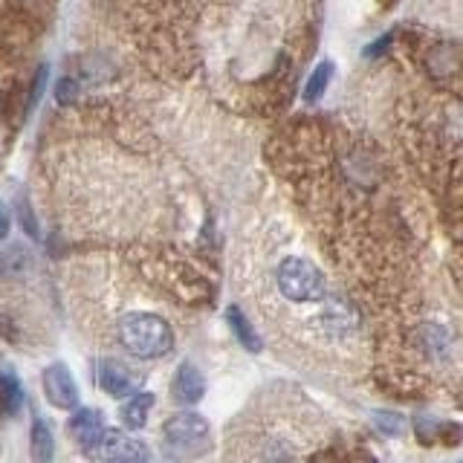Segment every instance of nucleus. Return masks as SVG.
<instances>
[{"label":"nucleus","mask_w":463,"mask_h":463,"mask_svg":"<svg viewBox=\"0 0 463 463\" xmlns=\"http://www.w3.org/2000/svg\"><path fill=\"white\" fill-rule=\"evenodd\" d=\"M119 342L128 354L139 359H156L165 356L174 347V333L163 316L128 313L119 322Z\"/></svg>","instance_id":"f257e3e1"},{"label":"nucleus","mask_w":463,"mask_h":463,"mask_svg":"<svg viewBox=\"0 0 463 463\" xmlns=\"http://www.w3.org/2000/svg\"><path fill=\"white\" fill-rule=\"evenodd\" d=\"M275 284H279V293L293 301V304H316L322 301L327 293L325 275L318 272V267L307 258H284L279 267H275Z\"/></svg>","instance_id":"f03ea898"},{"label":"nucleus","mask_w":463,"mask_h":463,"mask_svg":"<svg viewBox=\"0 0 463 463\" xmlns=\"http://www.w3.org/2000/svg\"><path fill=\"white\" fill-rule=\"evenodd\" d=\"M163 434L168 446L180 449V452H197L209 440V423L200 414H174L168 423L163 426Z\"/></svg>","instance_id":"7ed1b4c3"},{"label":"nucleus","mask_w":463,"mask_h":463,"mask_svg":"<svg viewBox=\"0 0 463 463\" xmlns=\"http://www.w3.org/2000/svg\"><path fill=\"white\" fill-rule=\"evenodd\" d=\"M43 394H47V400L55 405V409H76L79 405V385L76 380H72V373L67 371V365H61V362H55V365H50L47 371H43Z\"/></svg>","instance_id":"20e7f679"},{"label":"nucleus","mask_w":463,"mask_h":463,"mask_svg":"<svg viewBox=\"0 0 463 463\" xmlns=\"http://www.w3.org/2000/svg\"><path fill=\"white\" fill-rule=\"evenodd\" d=\"M90 455L105 458V460H148L151 458L148 446L122 431H105V438L90 449Z\"/></svg>","instance_id":"39448f33"},{"label":"nucleus","mask_w":463,"mask_h":463,"mask_svg":"<svg viewBox=\"0 0 463 463\" xmlns=\"http://www.w3.org/2000/svg\"><path fill=\"white\" fill-rule=\"evenodd\" d=\"M316 322L322 325V330L330 339H345V336H351L356 327V313L347 307L342 298H333L325 304V310L318 313Z\"/></svg>","instance_id":"423d86ee"},{"label":"nucleus","mask_w":463,"mask_h":463,"mask_svg":"<svg viewBox=\"0 0 463 463\" xmlns=\"http://www.w3.org/2000/svg\"><path fill=\"white\" fill-rule=\"evenodd\" d=\"M70 434L76 438L87 452L105 438V420H101V411H96V409H79L76 414H72V420H70Z\"/></svg>","instance_id":"0eeeda50"},{"label":"nucleus","mask_w":463,"mask_h":463,"mask_svg":"<svg viewBox=\"0 0 463 463\" xmlns=\"http://www.w3.org/2000/svg\"><path fill=\"white\" fill-rule=\"evenodd\" d=\"M99 385L105 388V394H110V397H128V394H134L137 380L130 376V371L125 365H119V362L105 359L99 365Z\"/></svg>","instance_id":"6e6552de"},{"label":"nucleus","mask_w":463,"mask_h":463,"mask_svg":"<svg viewBox=\"0 0 463 463\" xmlns=\"http://www.w3.org/2000/svg\"><path fill=\"white\" fill-rule=\"evenodd\" d=\"M203 394H206V380H203V373L192 365V362H183L177 368V376H174V397L185 405H192V402H200Z\"/></svg>","instance_id":"1a4fd4ad"},{"label":"nucleus","mask_w":463,"mask_h":463,"mask_svg":"<svg viewBox=\"0 0 463 463\" xmlns=\"http://www.w3.org/2000/svg\"><path fill=\"white\" fill-rule=\"evenodd\" d=\"M24 405V385L14 376V371L4 368L0 371V411L4 414H18Z\"/></svg>","instance_id":"9d476101"},{"label":"nucleus","mask_w":463,"mask_h":463,"mask_svg":"<svg viewBox=\"0 0 463 463\" xmlns=\"http://www.w3.org/2000/svg\"><path fill=\"white\" fill-rule=\"evenodd\" d=\"M154 405V394H148V391H142V394L130 397L125 405H122V420L128 429H142L145 420H148V411Z\"/></svg>","instance_id":"9b49d317"},{"label":"nucleus","mask_w":463,"mask_h":463,"mask_svg":"<svg viewBox=\"0 0 463 463\" xmlns=\"http://www.w3.org/2000/svg\"><path fill=\"white\" fill-rule=\"evenodd\" d=\"M229 325H232V333L238 336V342L246 347V351H260V339H258V333H255V327L250 325V318H246L238 307H229Z\"/></svg>","instance_id":"f8f14e48"},{"label":"nucleus","mask_w":463,"mask_h":463,"mask_svg":"<svg viewBox=\"0 0 463 463\" xmlns=\"http://www.w3.org/2000/svg\"><path fill=\"white\" fill-rule=\"evenodd\" d=\"M29 252L24 250V246H9V250L0 255V275L4 279H21V275L29 269Z\"/></svg>","instance_id":"ddd939ff"},{"label":"nucleus","mask_w":463,"mask_h":463,"mask_svg":"<svg viewBox=\"0 0 463 463\" xmlns=\"http://www.w3.org/2000/svg\"><path fill=\"white\" fill-rule=\"evenodd\" d=\"M33 460H38V463H47L50 458H52V431L47 429V423L43 420H35L33 423Z\"/></svg>","instance_id":"4468645a"},{"label":"nucleus","mask_w":463,"mask_h":463,"mask_svg":"<svg viewBox=\"0 0 463 463\" xmlns=\"http://www.w3.org/2000/svg\"><path fill=\"white\" fill-rule=\"evenodd\" d=\"M330 64L327 61H322L316 70H313V76L307 79V87H304V99L307 101H318L322 99V93L327 90V84H330Z\"/></svg>","instance_id":"2eb2a0df"},{"label":"nucleus","mask_w":463,"mask_h":463,"mask_svg":"<svg viewBox=\"0 0 463 463\" xmlns=\"http://www.w3.org/2000/svg\"><path fill=\"white\" fill-rule=\"evenodd\" d=\"M373 426L380 429L383 434H402L405 431V423H402V417L400 414H394V411H376L373 414Z\"/></svg>","instance_id":"dca6fc26"},{"label":"nucleus","mask_w":463,"mask_h":463,"mask_svg":"<svg viewBox=\"0 0 463 463\" xmlns=\"http://www.w3.org/2000/svg\"><path fill=\"white\" fill-rule=\"evenodd\" d=\"M47 76H50V70L47 67H41L38 70V76H35V81H33V93H29V110L35 108V101L41 99V93H43V87H47Z\"/></svg>","instance_id":"f3484780"},{"label":"nucleus","mask_w":463,"mask_h":463,"mask_svg":"<svg viewBox=\"0 0 463 463\" xmlns=\"http://www.w3.org/2000/svg\"><path fill=\"white\" fill-rule=\"evenodd\" d=\"M18 214H21V223H24V226H26V232H29V238H38V223H35V214H33V209H29L26 203H21Z\"/></svg>","instance_id":"a211bd4d"},{"label":"nucleus","mask_w":463,"mask_h":463,"mask_svg":"<svg viewBox=\"0 0 463 463\" xmlns=\"http://www.w3.org/2000/svg\"><path fill=\"white\" fill-rule=\"evenodd\" d=\"M76 93H79V81L76 79H64L61 84H58V101L76 99Z\"/></svg>","instance_id":"6ab92c4d"},{"label":"nucleus","mask_w":463,"mask_h":463,"mask_svg":"<svg viewBox=\"0 0 463 463\" xmlns=\"http://www.w3.org/2000/svg\"><path fill=\"white\" fill-rule=\"evenodd\" d=\"M9 235V214L4 209V203H0V241H4Z\"/></svg>","instance_id":"aec40b11"}]
</instances>
